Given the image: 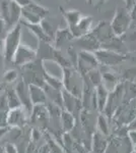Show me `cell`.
<instances>
[{"instance_id":"7a4b0ae2","label":"cell","mask_w":136,"mask_h":153,"mask_svg":"<svg viewBox=\"0 0 136 153\" xmlns=\"http://www.w3.org/2000/svg\"><path fill=\"white\" fill-rule=\"evenodd\" d=\"M21 68V79L28 85H37L44 87L45 86V75L46 68L44 66V61L37 58L28 65H24Z\"/></svg>"},{"instance_id":"3957f363","label":"cell","mask_w":136,"mask_h":153,"mask_svg":"<svg viewBox=\"0 0 136 153\" xmlns=\"http://www.w3.org/2000/svg\"><path fill=\"white\" fill-rule=\"evenodd\" d=\"M62 83L65 90L81 99L83 90V76L75 66L62 68Z\"/></svg>"},{"instance_id":"83f0119b","label":"cell","mask_w":136,"mask_h":153,"mask_svg":"<svg viewBox=\"0 0 136 153\" xmlns=\"http://www.w3.org/2000/svg\"><path fill=\"white\" fill-rule=\"evenodd\" d=\"M44 78H45V82L47 85L51 86V87L58 89V90H62L63 89V83H62V79H58L57 76L51 75L48 71H45V75H44Z\"/></svg>"},{"instance_id":"52a82bcc","label":"cell","mask_w":136,"mask_h":153,"mask_svg":"<svg viewBox=\"0 0 136 153\" xmlns=\"http://www.w3.org/2000/svg\"><path fill=\"white\" fill-rule=\"evenodd\" d=\"M49 14V9L40 5L34 1H31L28 5L23 7L21 19L29 24H40Z\"/></svg>"},{"instance_id":"4fadbf2b","label":"cell","mask_w":136,"mask_h":153,"mask_svg":"<svg viewBox=\"0 0 136 153\" xmlns=\"http://www.w3.org/2000/svg\"><path fill=\"white\" fill-rule=\"evenodd\" d=\"M74 46H77L80 50L85 51H91V52H96V50H99L100 48H102V44L101 42L98 41V39L96 38L93 34L87 33L85 35L79 37V38L74 39Z\"/></svg>"},{"instance_id":"7dc6e473","label":"cell","mask_w":136,"mask_h":153,"mask_svg":"<svg viewBox=\"0 0 136 153\" xmlns=\"http://www.w3.org/2000/svg\"><path fill=\"white\" fill-rule=\"evenodd\" d=\"M5 89H6L5 83H4V82H1V81H0V94H1V93H3L4 91H5Z\"/></svg>"},{"instance_id":"f5cc1de1","label":"cell","mask_w":136,"mask_h":153,"mask_svg":"<svg viewBox=\"0 0 136 153\" xmlns=\"http://www.w3.org/2000/svg\"><path fill=\"white\" fill-rule=\"evenodd\" d=\"M131 153H136V151H135V150H133V151L131 152Z\"/></svg>"},{"instance_id":"f907efd6","label":"cell","mask_w":136,"mask_h":153,"mask_svg":"<svg viewBox=\"0 0 136 153\" xmlns=\"http://www.w3.org/2000/svg\"><path fill=\"white\" fill-rule=\"evenodd\" d=\"M134 150H135V151H136V144L134 145Z\"/></svg>"},{"instance_id":"5b68a950","label":"cell","mask_w":136,"mask_h":153,"mask_svg":"<svg viewBox=\"0 0 136 153\" xmlns=\"http://www.w3.org/2000/svg\"><path fill=\"white\" fill-rule=\"evenodd\" d=\"M21 24H17L11 29L8 30L7 35L4 41L3 56L5 62H12L14 54H15L18 46L21 44Z\"/></svg>"},{"instance_id":"cb8c5ba5","label":"cell","mask_w":136,"mask_h":153,"mask_svg":"<svg viewBox=\"0 0 136 153\" xmlns=\"http://www.w3.org/2000/svg\"><path fill=\"white\" fill-rule=\"evenodd\" d=\"M44 90L46 92L47 99H49L50 102L55 103L56 105L60 106L63 108V97H62V90H58L51 86L45 84L44 86Z\"/></svg>"},{"instance_id":"7bdbcfd3","label":"cell","mask_w":136,"mask_h":153,"mask_svg":"<svg viewBox=\"0 0 136 153\" xmlns=\"http://www.w3.org/2000/svg\"><path fill=\"white\" fill-rule=\"evenodd\" d=\"M12 1H14V2H16V3H18L21 6H26V5H28V4L29 3V2L32 1V0H12Z\"/></svg>"},{"instance_id":"f6af8a7d","label":"cell","mask_w":136,"mask_h":153,"mask_svg":"<svg viewBox=\"0 0 136 153\" xmlns=\"http://www.w3.org/2000/svg\"><path fill=\"white\" fill-rule=\"evenodd\" d=\"M9 131V127H6V128H0V138H2L4 135L6 134L7 132Z\"/></svg>"},{"instance_id":"ac0fdd59","label":"cell","mask_w":136,"mask_h":153,"mask_svg":"<svg viewBox=\"0 0 136 153\" xmlns=\"http://www.w3.org/2000/svg\"><path fill=\"white\" fill-rule=\"evenodd\" d=\"M109 146V141L106 136L100 132H93L91 135V152L105 153Z\"/></svg>"},{"instance_id":"db71d44e","label":"cell","mask_w":136,"mask_h":153,"mask_svg":"<svg viewBox=\"0 0 136 153\" xmlns=\"http://www.w3.org/2000/svg\"><path fill=\"white\" fill-rule=\"evenodd\" d=\"M90 153H93V152H90Z\"/></svg>"},{"instance_id":"6da1fadb","label":"cell","mask_w":136,"mask_h":153,"mask_svg":"<svg viewBox=\"0 0 136 153\" xmlns=\"http://www.w3.org/2000/svg\"><path fill=\"white\" fill-rule=\"evenodd\" d=\"M37 58L43 61H53L61 68L73 66L68 58L64 57L61 50L52 45L51 42L39 40L38 49H37Z\"/></svg>"},{"instance_id":"c3c4849f","label":"cell","mask_w":136,"mask_h":153,"mask_svg":"<svg viewBox=\"0 0 136 153\" xmlns=\"http://www.w3.org/2000/svg\"><path fill=\"white\" fill-rule=\"evenodd\" d=\"M86 3H87L88 5L95 6L96 3V0H86Z\"/></svg>"},{"instance_id":"74e56055","label":"cell","mask_w":136,"mask_h":153,"mask_svg":"<svg viewBox=\"0 0 136 153\" xmlns=\"http://www.w3.org/2000/svg\"><path fill=\"white\" fill-rule=\"evenodd\" d=\"M129 12H130V16H131V26H132V25L136 24V4L133 6V8L131 9Z\"/></svg>"},{"instance_id":"8d00e7d4","label":"cell","mask_w":136,"mask_h":153,"mask_svg":"<svg viewBox=\"0 0 136 153\" xmlns=\"http://www.w3.org/2000/svg\"><path fill=\"white\" fill-rule=\"evenodd\" d=\"M5 153H18V152H17L16 146H14V144L7 143L5 146Z\"/></svg>"},{"instance_id":"ab89813d","label":"cell","mask_w":136,"mask_h":153,"mask_svg":"<svg viewBox=\"0 0 136 153\" xmlns=\"http://www.w3.org/2000/svg\"><path fill=\"white\" fill-rule=\"evenodd\" d=\"M38 153H51L50 146H49L48 143L39 148V149H38Z\"/></svg>"},{"instance_id":"ffe728a7","label":"cell","mask_w":136,"mask_h":153,"mask_svg":"<svg viewBox=\"0 0 136 153\" xmlns=\"http://www.w3.org/2000/svg\"><path fill=\"white\" fill-rule=\"evenodd\" d=\"M29 96H31L32 103L34 105L46 104L47 103V95L44 90V87L37 85H29Z\"/></svg>"},{"instance_id":"f35d334b","label":"cell","mask_w":136,"mask_h":153,"mask_svg":"<svg viewBox=\"0 0 136 153\" xmlns=\"http://www.w3.org/2000/svg\"><path fill=\"white\" fill-rule=\"evenodd\" d=\"M124 1V3H125V7L128 9V10H131V9L133 8V6L135 5V0H123Z\"/></svg>"},{"instance_id":"9a60e30c","label":"cell","mask_w":136,"mask_h":153,"mask_svg":"<svg viewBox=\"0 0 136 153\" xmlns=\"http://www.w3.org/2000/svg\"><path fill=\"white\" fill-rule=\"evenodd\" d=\"M24 108L18 107L9 109L7 114V123L11 128H24L26 125V117L24 114Z\"/></svg>"},{"instance_id":"5bb4252c","label":"cell","mask_w":136,"mask_h":153,"mask_svg":"<svg viewBox=\"0 0 136 153\" xmlns=\"http://www.w3.org/2000/svg\"><path fill=\"white\" fill-rule=\"evenodd\" d=\"M15 92L17 96H18L19 100H21V106L24 108V110H26L28 112L32 113L33 110L34 104L32 103L31 96H29V85L21 79V81L16 83L15 85Z\"/></svg>"},{"instance_id":"b9f144b4","label":"cell","mask_w":136,"mask_h":153,"mask_svg":"<svg viewBox=\"0 0 136 153\" xmlns=\"http://www.w3.org/2000/svg\"><path fill=\"white\" fill-rule=\"evenodd\" d=\"M127 126H128V129H129V131H133V130L136 131V117L133 118V120H131Z\"/></svg>"},{"instance_id":"836d02e7","label":"cell","mask_w":136,"mask_h":153,"mask_svg":"<svg viewBox=\"0 0 136 153\" xmlns=\"http://www.w3.org/2000/svg\"><path fill=\"white\" fill-rule=\"evenodd\" d=\"M0 110H7L8 111V104H7V99L5 93H1L0 94Z\"/></svg>"},{"instance_id":"30bf717a","label":"cell","mask_w":136,"mask_h":153,"mask_svg":"<svg viewBox=\"0 0 136 153\" xmlns=\"http://www.w3.org/2000/svg\"><path fill=\"white\" fill-rule=\"evenodd\" d=\"M37 59V49H34L31 46L23 44L18 46L13 58H12V63L17 68H23L24 65H28L32 61Z\"/></svg>"},{"instance_id":"816d5d0a","label":"cell","mask_w":136,"mask_h":153,"mask_svg":"<svg viewBox=\"0 0 136 153\" xmlns=\"http://www.w3.org/2000/svg\"><path fill=\"white\" fill-rule=\"evenodd\" d=\"M63 1H65V2H69V0H63Z\"/></svg>"},{"instance_id":"484cf974","label":"cell","mask_w":136,"mask_h":153,"mask_svg":"<svg viewBox=\"0 0 136 153\" xmlns=\"http://www.w3.org/2000/svg\"><path fill=\"white\" fill-rule=\"evenodd\" d=\"M6 95V99H7V104H8L9 109H14V108H18V107H23L19 100L18 96H17L15 89L14 88H6L4 91Z\"/></svg>"},{"instance_id":"681fc988","label":"cell","mask_w":136,"mask_h":153,"mask_svg":"<svg viewBox=\"0 0 136 153\" xmlns=\"http://www.w3.org/2000/svg\"><path fill=\"white\" fill-rule=\"evenodd\" d=\"M0 153H5V147L0 144Z\"/></svg>"},{"instance_id":"8fae6325","label":"cell","mask_w":136,"mask_h":153,"mask_svg":"<svg viewBox=\"0 0 136 153\" xmlns=\"http://www.w3.org/2000/svg\"><path fill=\"white\" fill-rule=\"evenodd\" d=\"M62 97H63V109L71 112L78 120L81 110L83 109L81 99L76 97V96H74L73 94H71L70 92H68L64 88L62 89Z\"/></svg>"},{"instance_id":"9c48e42d","label":"cell","mask_w":136,"mask_h":153,"mask_svg":"<svg viewBox=\"0 0 136 153\" xmlns=\"http://www.w3.org/2000/svg\"><path fill=\"white\" fill-rule=\"evenodd\" d=\"M95 54L99 63L104 66L117 65L128 58L127 54L119 53V52H116V51L109 50V49H105V48H100L99 50L96 51Z\"/></svg>"},{"instance_id":"e575fe53","label":"cell","mask_w":136,"mask_h":153,"mask_svg":"<svg viewBox=\"0 0 136 153\" xmlns=\"http://www.w3.org/2000/svg\"><path fill=\"white\" fill-rule=\"evenodd\" d=\"M41 139V134L39 132L38 129H33L31 131V141L34 142L35 144H37V142H39V140Z\"/></svg>"},{"instance_id":"8992f818","label":"cell","mask_w":136,"mask_h":153,"mask_svg":"<svg viewBox=\"0 0 136 153\" xmlns=\"http://www.w3.org/2000/svg\"><path fill=\"white\" fill-rule=\"evenodd\" d=\"M110 23L115 36H124L131 28V16L129 10L126 7H117Z\"/></svg>"},{"instance_id":"ee69618b","label":"cell","mask_w":136,"mask_h":153,"mask_svg":"<svg viewBox=\"0 0 136 153\" xmlns=\"http://www.w3.org/2000/svg\"><path fill=\"white\" fill-rule=\"evenodd\" d=\"M106 2H107V0H96V3L95 6L99 9V10H100L101 7H102L104 4L106 3Z\"/></svg>"},{"instance_id":"603a6c76","label":"cell","mask_w":136,"mask_h":153,"mask_svg":"<svg viewBox=\"0 0 136 153\" xmlns=\"http://www.w3.org/2000/svg\"><path fill=\"white\" fill-rule=\"evenodd\" d=\"M76 118L71 112L67 111V110L63 109L61 112V117H60V122H61V128H62L64 133H70L73 130V128L76 125Z\"/></svg>"},{"instance_id":"f1b7e54d","label":"cell","mask_w":136,"mask_h":153,"mask_svg":"<svg viewBox=\"0 0 136 153\" xmlns=\"http://www.w3.org/2000/svg\"><path fill=\"white\" fill-rule=\"evenodd\" d=\"M98 127L99 129H100L101 133L102 134H104L105 136H109V134H110V128H109V123L107 120V118H106V115L104 114H100L98 117Z\"/></svg>"},{"instance_id":"4dcf8cb0","label":"cell","mask_w":136,"mask_h":153,"mask_svg":"<svg viewBox=\"0 0 136 153\" xmlns=\"http://www.w3.org/2000/svg\"><path fill=\"white\" fill-rule=\"evenodd\" d=\"M8 28H7L5 22L0 18V53H2L4 47V41H5Z\"/></svg>"},{"instance_id":"4316f807","label":"cell","mask_w":136,"mask_h":153,"mask_svg":"<svg viewBox=\"0 0 136 153\" xmlns=\"http://www.w3.org/2000/svg\"><path fill=\"white\" fill-rule=\"evenodd\" d=\"M83 76H87V79L90 81V83L93 84L95 87L103 84V74L98 68H93V70H90L86 75H83Z\"/></svg>"},{"instance_id":"d6a6232c","label":"cell","mask_w":136,"mask_h":153,"mask_svg":"<svg viewBox=\"0 0 136 153\" xmlns=\"http://www.w3.org/2000/svg\"><path fill=\"white\" fill-rule=\"evenodd\" d=\"M7 114H8L7 110H0V128L9 127L7 123Z\"/></svg>"},{"instance_id":"ba28073f","label":"cell","mask_w":136,"mask_h":153,"mask_svg":"<svg viewBox=\"0 0 136 153\" xmlns=\"http://www.w3.org/2000/svg\"><path fill=\"white\" fill-rule=\"evenodd\" d=\"M124 100V85L123 84H117L112 90V92L109 93V97L106 107L103 113L108 117L112 118L115 112L121 106V101Z\"/></svg>"},{"instance_id":"e0dca14e","label":"cell","mask_w":136,"mask_h":153,"mask_svg":"<svg viewBox=\"0 0 136 153\" xmlns=\"http://www.w3.org/2000/svg\"><path fill=\"white\" fill-rule=\"evenodd\" d=\"M93 18L91 16H85L80 19L79 23L76 25V27L73 30H70L71 33L75 38H79V37L85 35V34L90 33L91 31V25H93Z\"/></svg>"},{"instance_id":"7402d4cb","label":"cell","mask_w":136,"mask_h":153,"mask_svg":"<svg viewBox=\"0 0 136 153\" xmlns=\"http://www.w3.org/2000/svg\"><path fill=\"white\" fill-rule=\"evenodd\" d=\"M60 8V11L62 13V16L65 19L66 23L68 25V28L70 30H73L76 27V25L79 23L80 19L82 18L81 13L78 10H75V9H69V10H65L62 7H59Z\"/></svg>"},{"instance_id":"7c38bea8","label":"cell","mask_w":136,"mask_h":153,"mask_svg":"<svg viewBox=\"0 0 136 153\" xmlns=\"http://www.w3.org/2000/svg\"><path fill=\"white\" fill-rule=\"evenodd\" d=\"M90 33L98 39L99 42H101V44L106 43L107 41L115 37V34L111 27V23L107 21L99 22L95 28L91 29Z\"/></svg>"},{"instance_id":"f546056e","label":"cell","mask_w":136,"mask_h":153,"mask_svg":"<svg viewBox=\"0 0 136 153\" xmlns=\"http://www.w3.org/2000/svg\"><path fill=\"white\" fill-rule=\"evenodd\" d=\"M40 25H41L42 29H43V31L45 32L46 35L48 36L52 41H53L54 40V37H55L56 31L54 30L53 26H52V25L50 24V22H48L47 19H42V22L40 23Z\"/></svg>"},{"instance_id":"d6986e66","label":"cell","mask_w":136,"mask_h":153,"mask_svg":"<svg viewBox=\"0 0 136 153\" xmlns=\"http://www.w3.org/2000/svg\"><path fill=\"white\" fill-rule=\"evenodd\" d=\"M49 118H50V114H49V110L46 104L34 105L33 110H32L31 113L32 122L46 124Z\"/></svg>"},{"instance_id":"bcb514c9","label":"cell","mask_w":136,"mask_h":153,"mask_svg":"<svg viewBox=\"0 0 136 153\" xmlns=\"http://www.w3.org/2000/svg\"><path fill=\"white\" fill-rule=\"evenodd\" d=\"M4 62H5V59H4L3 54H2V53H0V71L2 70V68H3Z\"/></svg>"},{"instance_id":"60d3db41","label":"cell","mask_w":136,"mask_h":153,"mask_svg":"<svg viewBox=\"0 0 136 153\" xmlns=\"http://www.w3.org/2000/svg\"><path fill=\"white\" fill-rule=\"evenodd\" d=\"M128 137L130 138V140L132 141L133 144H136V131L133 130V131H129V133H128Z\"/></svg>"},{"instance_id":"2e32d148","label":"cell","mask_w":136,"mask_h":153,"mask_svg":"<svg viewBox=\"0 0 136 153\" xmlns=\"http://www.w3.org/2000/svg\"><path fill=\"white\" fill-rule=\"evenodd\" d=\"M73 39L74 37L68 27L67 28H59L56 30L55 37H54V46L57 49L61 50L66 44L71 42Z\"/></svg>"},{"instance_id":"d590c367","label":"cell","mask_w":136,"mask_h":153,"mask_svg":"<svg viewBox=\"0 0 136 153\" xmlns=\"http://www.w3.org/2000/svg\"><path fill=\"white\" fill-rule=\"evenodd\" d=\"M105 153H121V152L119 151V149L117 148V146H116L112 141H110L109 142V146Z\"/></svg>"},{"instance_id":"44dd1931","label":"cell","mask_w":136,"mask_h":153,"mask_svg":"<svg viewBox=\"0 0 136 153\" xmlns=\"http://www.w3.org/2000/svg\"><path fill=\"white\" fill-rule=\"evenodd\" d=\"M109 90L104 84L96 86V107L100 112H103L107 104L108 97H109Z\"/></svg>"},{"instance_id":"277c9868","label":"cell","mask_w":136,"mask_h":153,"mask_svg":"<svg viewBox=\"0 0 136 153\" xmlns=\"http://www.w3.org/2000/svg\"><path fill=\"white\" fill-rule=\"evenodd\" d=\"M21 10L23 6L12 0H0V18L5 22L8 30L19 24Z\"/></svg>"},{"instance_id":"d4e9b609","label":"cell","mask_w":136,"mask_h":153,"mask_svg":"<svg viewBox=\"0 0 136 153\" xmlns=\"http://www.w3.org/2000/svg\"><path fill=\"white\" fill-rule=\"evenodd\" d=\"M19 23H21V25H24V27H26L29 31L32 32V33H33L34 35L38 38V40L46 41V42H52L51 39L49 38V37L45 34V32L43 31V29H42L40 24H29V23H26V22L23 21V19H21Z\"/></svg>"},{"instance_id":"1f68e13d","label":"cell","mask_w":136,"mask_h":153,"mask_svg":"<svg viewBox=\"0 0 136 153\" xmlns=\"http://www.w3.org/2000/svg\"><path fill=\"white\" fill-rule=\"evenodd\" d=\"M17 71L14 70V68H10V70H7L5 73L3 74V76H2V80H3L4 83H13L14 81H16L17 79Z\"/></svg>"}]
</instances>
